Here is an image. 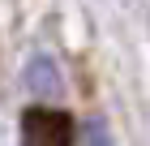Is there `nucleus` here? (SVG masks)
Returning a JSON list of instances; mask_svg holds the SVG:
<instances>
[{
  "instance_id": "1",
  "label": "nucleus",
  "mask_w": 150,
  "mask_h": 146,
  "mask_svg": "<svg viewBox=\"0 0 150 146\" xmlns=\"http://www.w3.org/2000/svg\"><path fill=\"white\" fill-rule=\"evenodd\" d=\"M26 146H73V120L56 108H35L22 116Z\"/></svg>"
},
{
  "instance_id": "2",
  "label": "nucleus",
  "mask_w": 150,
  "mask_h": 146,
  "mask_svg": "<svg viewBox=\"0 0 150 146\" xmlns=\"http://www.w3.org/2000/svg\"><path fill=\"white\" fill-rule=\"evenodd\" d=\"M26 86L35 90L39 99H60L64 95V82H60V69L52 56H35L26 65Z\"/></svg>"
},
{
  "instance_id": "3",
  "label": "nucleus",
  "mask_w": 150,
  "mask_h": 146,
  "mask_svg": "<svg viewBox=\"0 0 150 146\" xmlns=\"http://www.w3.org/2000/svg\"><path fill=\"white\" fill-rule=\"evenodd\" d=\"M86 146H112V137H107V129H103L99 120L86 125Z\"/></svg>"
}]
</instances>
